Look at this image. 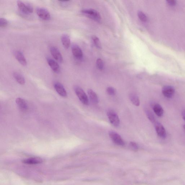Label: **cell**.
<instances>
[{
    "mask_svg": "<svg viewBox=\"0 0 185 185\" xmlns=\"http://www.w3.org/2000/svg\"><path fill=\"white\" fill-rule=\"evenodd\" d=\"M74 90L76 95L81 103L85 105L89 104L88 96L82 88L79 86H76L74 87Z\"/></svg>",
    "mask_w": 185,
    "mask_h": 185,
    "instance_id": "cell-1",
    "label": "cell"
},
{
    "mask_svg": "<svg viewBox=\"0 0 185 185\" xmlns=\"http://www.w3.org/2000/svg\"><path fill=\"white\" fill-rule=\"evenodd\" d=\"M81 12L87 17L97 21H99L101 20L100 14L97 11L93 9H83Z\"/></svg>",
    "mask_w": 185,
    "mask_h": 185,
    "instance_id": "cell-2",
    "label": "cell"
},
{
    "mask_svg": "<svg viewBox=\"0 0 185 185\" xmlns=\"http://www.w3.org/2000/svg\"><path fill=\"white\" fill-rule=\"evenodd\" d=\"M107 115L110 123L113 126L117 127L120 124V120L119 117L114 111L113 110H109Z\"/></svg>",
    "mask_w": 185,
    "mask_h": 185,
    "instance_id": "cell-3",
    "label": "cell"
},
{
    "mask_svg": "<svg viewBox=\"0 0 185 185\" xmlns=\"http://www.w3.org/2000/svg\"><path fill=\"white\" fill-rule=\"evenodd\" d=\"M110 137L116 144L119 146L125 145V143L121 136L116 132L110 131L109 133Z\"/></svg>",
    "mask_w": 185,
    "mask_h": 185,
    "instance_id": "cell-4",
    "label": "cell"
},
{
    "mask_svg": "<svg viewBox=\"0 0 185 185\" xmlns=\"http://www.w3.org/2000/svg\"><path fill=\"white\" fill-rule=\"evenodd\" d=\"M17 5L20 10L24 13H32L34 11L32 7L29 4H25L21 1H18L17 2Z\"/></svg>",
    "mask_w": 185,
    "mask_h": 185,
    "instance_id": "cell-5",
    "label": "cell"
},
{
    "mask_svg": "<svg viewBox=\"0 0 185 185\" xmlns=\"http://www.w3.org/2000/svg\"><path fill=\"white\" fill-rule=\"evenodd\" d=\"M36 11L38 16L42 20H50V14L47 9L43 8H38L36 9Z\"/></svg>",
    "mask_w": 185,
    "mask_h": 185,
    "instance_id": "cell-6",
    "label": "cell"
},
{
    "mask_svg": "<svg viewBox=\"0 0 185 185\" xmlns=\"http://www.w3.org/2000/svg\"><path fill=\"white\" fill-rule=\"evenodd\" d=\"M50 52L51 54L57 61L60 63L63 62V56L57 48L54 46L51 47L50 48Z\"/></svg>",
    "mask_w": 185,
    "mask_h": 185,
    "instance_id": "cell-7",
    "label": "cell"
},
{
    "mask_svg": "<svg viewBox=\"0 0 185 185\" xmlns=\"http://www.w3.org/2000/svg\"><path fill=\"white\" fill-rule=\"evenodd\" d=\"M155 127L157 135L162 139L166 137V132L165 128L162 124L159 122L155 123Z\"/></svg>",
    "mask_w": 185,
    "mask_h": 185,
    "instance_id": "cell-8",
    "label": "cell"
},
{
    "mask_svg": "<svg viewBox=\"0 0 185 185\" xmlns=\"http://www.w3.org/2000/svg\"><path fill=\"white\" fill-rule=\"evenodd\" d=\"M13 54L16 60L23 66H27V60L23 52L20 51L16 50L13 52Z\"/></svg>",
    "mask_w": 185,
    "mask_h": 185,
    "instance_id": "cell-9",
    "label": "cell"
},
{
    "mask_svg": "<svg viewBox=\"0 0 185 185\" xmlns=\"http://www.w3.org/2000/svg\"><path fill=\"white\" fill-rule=\"evenodd\" d=\"M47 61L49 66H50L51 69L53 70L54 72L56 74H59L60 73V66L56 61L50 58H47Z\"/></svg>",
    "mask_w": 185,
    "mask_h": 185,
    "instance_id": "cell-10",
    "label": "cell"
},
{
    "mask_svg": "<svg viewBox=\"0 0 185 185\" xmlns=\"http://www.w3.org/2000/svg\"><path fill=\"white\" fill-rule=\"evenodd\" d=\"M175 89L171 86H164L162 90V92L164 96L168 98H171L174 95Z\"/></svg>",
    "mask_w": 185,
    "mask_h": 185,
    "instance_id": "cell-11",
    "label": "cell"
},
{
    "mask_svg": "<svg viewBox=\"0 0 185 185\" xmlns=\"http://www.w3.org/2000/svg\"><path fill=\"white\" fill-rule=\"evenodd\" d=\"M54 87L57 93L61 96L65 97L67 96V92H66L64 86L60 83L55 82L54 84Z\"/></svg>",
    "mask_w": 185,
    "mask_h": 185,
    "instance_id": "cell-12",
    "label": "cell"
},
{
    "mask_svg": "<svg viewBox=\"0 0 185 185\" xmlns=\"http://www.w3.org/2000/svg\"><path fill=\"white\" fill-rule=\"evenodd\" d=\"M72 51L74 57L78 59H81L83 57V53L80 48L76 44L72 46Z\"/></svg>",
    "mask_w": 185,
    "mask_h": 185,
    "instance_id": "cell-13",
    "label": "cell"
},
{
    "mask_svg": "<svg viewBox=\"0 0 185 185\" xmlns=\"http://www.w3.org/2000/svg\"><path fill=\"white\" fill-rule=\"evenodd\" d=\"M43 162L42 159L38 157H34L26 159L23 160V162L24 163L29 165H34V164H40Z\"/></svg>",
    "mask_w": 185,
    "mask_h": 185,
    "instance_id": "cell-14",
    "label": "cell"
},
{
    "mask_svg": "<svg viewBox=\"0 0 185 185\" xmlns=\"http://www.w3.org/2000/svg\"><path fill=\"white\" fill-rule=\"evenodd\" d=\"M16 103L18 107L22 111H25L27 109V105L24 99L20 98H17L16 100Z\"/></svg>",
    "mask_w": 185,
    "mask_h": 185,
    "instance_id": "cell-15",
    "label": "cell"
},
{
    "mask_svg": "<svg viewBox=\"0 0 185 185\" xmlns=\"http://www.w3.org/2000/svg\"><path fill=\"white\" fill-rule=\"evenodd\" d=\"M88 93L91 101L95 104H97L99 103V99L96 92L92 89L88 90Z\"/></svg>",
    "mask_w": 185,
    "mask_h": 185,
    "instance_id": "cell-16",
    "label": "cell"
},
{
    "mask_svg": "<svg viewBox=\"0 0 185 185\" xmlns=\"http://www.w3.org/2000/svg\"><path fill=\"white\" fill-rule=\"evenodd\" d=\"M61 40L63 46L66 49H68L71 44L70 37L67 34H63L61 37Z\"/></svg>",
    "mask_w": 185,
    "mask_h": 185,
    "instance_id": "cell-17",
    "label": "cell"
},
{
    "mask_svg": "<svg viewBox=\"0 0 185 185\" xmlns=\"http://www.w3.org/2000/svg\"><path fill=\"white\" fill-rule=\"evenodd\" d=\"M154 112L159 117H162L163 115L164 111L162 106L159 104L154 105L153 107Z\"/></svg>",
    "mask_w": 185,
    "mask_h": 185,
    "instance_id": "cell-18",
    "label": "cell"
},
{
    "mask_svg": "<svg viewBox=\"0 0 185 185\" xmlns=\"http://www.w3.org/2000/svg\"><path fill=\"white\" fill-rule=\"evenodd\" d=\"M13 75L16 81L20 85H24L25 83V79L21 74L18 72H14Z\"/></svg>",
    "mask_w": 185,
    "mask_h": 185,
    "instance_id": "cell-19",
    "label": "cell"
},
{
    "mask_svg": "<svg viewBox=\"0 0 185 185\" xmlns=\"http://www.w3.org/2000/svg\"><path fill=\"white\" fill-rule=\"evenodd\" d=\"M129 99L132 103L135 105L138 106L140 105V101L138 97L134 94L131 93L129 95Z\"/></svg>",
    "mask_w": 185,
    "mask_h": 185,
    "instance_id": "cell-20",
    "label": "cell"
},
{
    "mask_svg": "<svg viewBox=\"0 0 185 185\" xmlns=\"http://www.w3.org/2000/svg\"><path fill=\"white\" fill-rule=\"evenodd\" d=\"M92 38L94 43L97 47L99 49H101V44L99 38L95 36H92Z\"/></svg>",
    "mask_w": 185,
    "mask_h": 185,
    "instance_id": "cell-21",
    "label": "cell"
},
{
    "mask_svg": "<svg viewBox=\"0 0 185 185\" xmlns=\"http://www.w3.org/2000/svg\"><path fill=\"white\" fill-rule=\"evenodd\" d=\"M146 114L147 118L150 120L151 122L153 123H156V119L155 117L152 113L150 110H147L145 111Z\"/></svg>",
    "mask_w": 185,
    "mask_h": 185,
    "instance_id": "cell-22",
    "label": "cell"
},
{
    "mask_svg": "<svg viewBox=\"0 0 185 185\" xmlns=\"http://www.w3.org/2000/svg\"><path fill=\"white\" fill-rule=\"evenodd\" d=\"M138 16L139 18L141 21L143 22H146L147 20V17H146V15H145L143 12L141 11H139L138 12Z\"/></svg>",
    "mask_w": 185,
    "mask_h": 185,
    "instance_id": "cell-23",
    "label": "cell"
},
{
    "mask_svg": "<svg viewBox=\"0 0 185 185\" xmlns=\"http://www.w3.org/2000/svg\"><path fill=\"white\" fill-rule=\"evenodd\" d=\"M7 21L3 18L0 19V27L2 28L6 27L8 25Z\"/></svg>",
    "mask_w": 185,
    "mask_h": 185,
    "instance_id": "cell-24",
    "label": "cell"
},
{
    "mask_svg": "<svg viewBox=\"0 0 185 185\" xmlns=\"http://www.w3.org/2000/svg\"><path fill=\"white\" fill-rule=\"evenodd\" d=\"M96 64L99 70H101L103 68V61L101 59H98L97 60Z\"/></svg>",
    "mask_w": 185,
    "mask_h": 185,
    "instance_id": "cell-25",
    "label": "cell"
},
{
    "mask_svg": "<svg viewBox=\"0 0 185 185\" xmlns=\"http://www.w3.org/2000/svg\"><path fill=\"white\" fill-rule=\"evenodd\" d=\"M107 92L109 95L113 96L116 93V90L114 88L109 87L107 88Z\"/></svg>",
    "mask_w": 185,
    "mask_h": 185,
    "instance_id": "cell-26",
    "label": "cell"
},
{
    "mask_svg": "<svg viewBox=\"0 0 185 185\" xmlns=\"http://www.w3.org/2000/svg\"><path fill=\"white\" fill-rule=\"evenodd\" d=\"M129 146L131 148L134 150H137L139 147L137 144L133 142H131L129 143Z\"/></svg>",
    "mask_w": 185,
    "mask_h": 185,
    "instance_id": "cell-27",
    "label": "cell"
},
{
    "mask_svg": "<svg viewBox=\"0 0 185 185\" xmlns=\"http://www.w3.org/2000/svg\"><path fill=\"white\" fill-rule=\"evenodd\" d=\"M166 2L168 5H172V6H174V5H176V1H174V0H168L166 1Z\"/></svg>",
    "mask_w": 185,
    "mask_h": 185,
    "instance_id": "cell-28",
    "label": "cell"
},
{
    "mask_svg": "<svg viewBox=\"0 0 185 185\" xmlns=\"http://www.w3.org/2000/svg\"><path fill=\"white\" fill-rule=\"evenodd\" d=\"M182 117H183V119L185 121V110H184L182 112Z\"/></svg>",
    "mask_w": 185,
    "mask_h": 185,
    "instance_id": "cell-29",
    "label": "cell"
},
{
    "mask_svg": "<svg viewBox=\"0 0 185 185\" xmlns=\"http://www.w3.org/2000/svg\"><path fill=\"white\" fill-rule=\"evenodd\" d=\"M183 128H184V130L185 131V125H184Z\"/></svg>",
    "mask_w": 185,
    "mask_h": 185,
    "instance_id": "cell-30",
    "label": "cell"
}]
</instances>
